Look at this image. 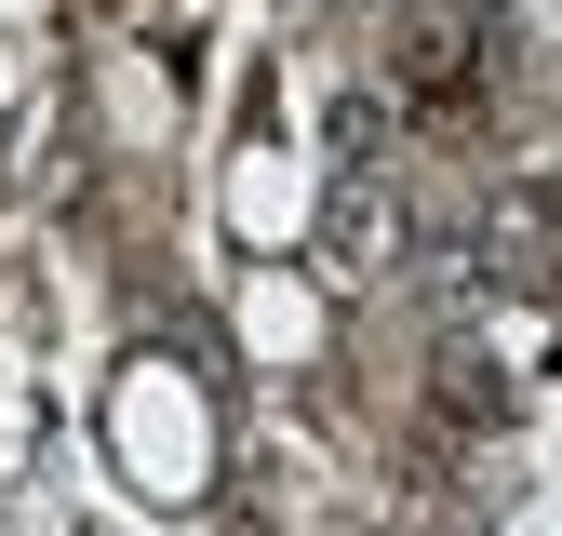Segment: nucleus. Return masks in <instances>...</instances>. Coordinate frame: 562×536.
<instances>
[{
  "instance_id": "nucleus-1",
  "label": "nucleus",
  "mask_w": 562,
  "mask_h": 536,
  "mask_svg": "<svg viewBox=\"0 0 562 536\" xmlns=\"http://www.w3.org/2000/svg\"><path fill=\"white\" fill-rule=\"evenodd\" d=\"M389 242H402V215H389L362 175H348V188H335V255H389Z\"/></svg>"
}]
</instances>
